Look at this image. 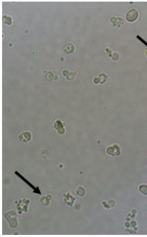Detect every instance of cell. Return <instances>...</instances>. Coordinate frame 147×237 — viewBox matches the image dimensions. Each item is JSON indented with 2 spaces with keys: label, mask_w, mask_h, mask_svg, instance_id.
I'll use <instances>...</instances> for the list:
<instances>
[{
  "label": "cell",
  "mask_w": 147,
  "mask_h": 237,
  "mask_svg": "<svg viewBox=\"0 0 147 237\" xmlns=\"http://www.w3.org/2000/svg\"><path fill=\"white\" fill-rule=\"evenodd\" d=\"M128 14L131 15V16L129 15H127L128 17L127 18L128 19H127L129 21H131L135 20L137 16V13H136L135 11H130V12Z\"/></svg>",
  "instance_id": "cell-1"
},
{
  "label": "cell",
  "mask_w": 147,
  "mask_h": 237,
  "mask_svg": "<svg viewBox=\"0 0 147 237\" xmlns=\"http://www.w3.org/2000/svg\"><path fill=\"white\" fill-rule=\"evenodd\" d=\"M71 44L68 43L65 45L64 47V50L65 53H69L73 51L74 49V47Z\"/></svg>",
  "instance_id": "cell-2"
},
{
  "label": "cell",
  "mask_w": 147,
  "mask_h": 237,
  "mask_svg": "<svg viewBox=\"0 0 147 237\" xmlns=\"http://www.w3.org/2000/svg\"><path fill=\"white\" fill-rule=\"evenodd\" d=\"M3 21L4 23H6L9 25H11L12 23V19L10 17L4 16L3 17Z\"/></svg>",
  "instance_id": "cell-3"
},
{
  "label": "cell",
  "mask_w": 147,
  "mask_h": 237,
  "mask_svg": "<svg viewBox=\"0 0 147 237\" xmlns=\"http://www.w3.org/2000/svg\"><path fill=\"white\" fill-rule=\"evenodd\" d=\"M21 136L24 137L25 138H21V140L25 141V142H26V141H28L30 140L31 137L30 134L29 133V134L28 133H24L23 135V134L21 135Z\"/></svg>",
  "instance_id": "cell-4"
}]
</instances>
